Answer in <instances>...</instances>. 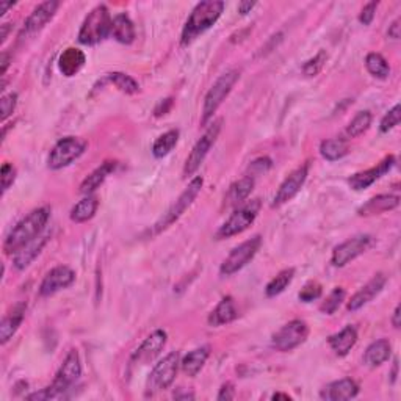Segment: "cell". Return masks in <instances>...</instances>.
Segmentation results:
<instances>
[{"label": "cell", "mask_w": 401, "mask_h": 401, "mask_svg": "<svg viewBox=\"0 0 401 401\" xmlns=\"http://www.w3.org/2000/svg\"><path fill=\"white\" fill-rule=\"evenodd\" d=\"M237 315L238 313L235 309L234 299H232V297H224L217 304L215 309L210 312L209 324L213 326V328H218V326H223V324H228L230 322H234Z\"/></svg>", "instance_id": "28"}, {"label": "cell", "mask_w": 401, "mask_h": 401, "mask_svg": "<svg viewBox=\"0 0 401 401\" xmlns=\"http://www.w3.org/2000/svg\"><path fill=\"white\" fill-rule=\"evenodd\" d=\"M373 244H375V238L368 234L349 238V240L343 242L334 248V251H332L331 263L334 267L342 268L345 265H348L349 262L357 259V257L362 255L363 253H367Z\"/></svg>", "instance_id": "13"}, {"label": "cell", "mask_w": 401, "mask_h": 401, "mask_svg": "<svg viewBox=\"0 0 401 401\" xmlns=\"http://www.w3.org/2000/svg\"><path fill=\"white\" fill-rule=\"evenodd\" d=\"M378 2H370L367 3L365 6H363L362 11H361V15H359V21L361 24L363 25H370L373 22V19H375V13H376V8H378Z\"/></svg>", "instance_id": "46"}, {"label": "cell", "mask_w": 401, "mask_h": 401, "mask_svg": "<svg viewBox=\"0 0 401 401\" xmlns=\"http://www.w3.org/2000/svg\"><path fill=\"white\" fill-rule=\"evenodd\" d=\"M86 141L79 136H65L50 150L47 165L50 169H63L71 165L86 150Z\"/></svg>", "instance_id": "9"}, {"label": "cell", "mask_w": 401, "mask_h": 401, "mask_svg": "<svg viewBox=\"0 0 401 401\" xmlns=\"http://www.w3.org/2000/svg\"><path fill=\"white\" fill-rule=\"evenodd\" d=\"M401 309H400V306H397L395 307V310H393V315H392V324H393V328H400V324H401V320H400V317H401Z\"/></svg>", "instance_id": "51"}, {"label": "cell", "mask_w": 401, "mask_h": 401, "mask_svg": "<svg viewBox=\"0 0 401 401\" xmlns=\"http://www.w3.org/2000/svg\"><path fill=\"white\" fill-rule=\"evenodd\" d=\"M47 240H49V234H42L40 237H36L33 242L25 244V246L19 251L17 254H15V259H13V263H15L16 269L27 268L30 263L41 254V251L44 246H46Z\"/></svg>", "instance_id": "25"}, {"label": "cell", "mask_w": 401, "mask_h": 401, "mask_svg": "<svg viewBox=\"0 0 401 401\" xmlns=\"http://www.w3.org/2000/svg\"><path fill=\"white\" fill-rule=\"evenodd\" d=\"M393 165H395V157L388 155V157H386L384 160L379 162L376 166L351 175V178L348 179V184L356 191L365 190V188H368L370 185H373L376 180L381 179L382 175L391 171V169L393 168Z\"/></svg>", "instance_id": "16"}, {"label": "cell", "mask_w": 401, "mask_h": 401, "mask_svg": "<svg viewBox=\"0 0 401 401\" xmlns=\"http://www.w3.org/2000/svg\"><path fill=\"white\" fill-rule=\"evenodd\" d=\"M25 306L24 303H19L13 310L6 313L2 320V324H0V342L5 345L6 342L13 338V336L16 334V331L19 329V326L24 322V315H25Z\"/></svg>", "instance_id": "27"}, {"label": "cell", "mask_w": 401, "mask_h": 401, "mask_svg": "<svg viewBox=\"0 0 401 401\" xmlns=\"http://www.w3.org/2000/svg\"><path fill=\"white\" fill-rule=\"evenodd\" d=\"M86 63V56L77 47H68L63 50V54L58 58V69L65 77H74L77 75L81 69H84Z\"/></svg>", "instance_id": "23"}, {"label": "cell", "mask_w": 401, "mask_h": 401, "mask_svg": "<svg viewBox=\"0 0 401 401\" xmlns=\"http://www.w3.org/2000/svg\"><path fill=\"white\" fill-rule=\"evenodd\" d=\"M254 184L255 180L251 175H244L240 180L234 182L230 185L228 196H226V200H228V205L232 207H238L243 203H246V199L249 198V194L254 190Z\"/></svg>", "instance_id": "31"}, {"label": "cell", "mask_w": 401, "mask_h": 401, "mask_svg": "<svg viewBox=\"0 0 401 401\" xmlns=\"http://www.w3.org/2000/svg\"><path fill=\"white\" fill-rule=\"evenodd\" d=\"M357 393H359V386H357V382L351 378H343L331 382V384L322 388L320 397L326 401H345L357 397Z\"/></svg>", "instance_id": "20"}, {"label": "cell", "mask_w": 401, "mask_h": 401, "mask_svg": "<svg viewBox=\"0 0 401 401\" xmlns=\"http://www.w3.org/2000/svg\"><path fill=\"white\" fill-rule=\"evenodd\" d=\"M209 356H210V347H200V348H196V349H193L188 353L184 359L180 361V367L182 370H184V373L187 376H190V378H194L200 370H203V367L205 365V362L207 359H209Z\"/></svg>", "instance_id": "30"}, {"label": "cell", "mask_w": 401, "mask_h": 401, "mask_svg": "<svg viewBox=\"0 0 401 401\" xmlns=\"http://www.w3.org/2000/svg\"><path fill=\"white\" fill-rule=\"evenodd\" d=\"M111 16L105 5H97L88 13L79 31V42L85 46H94L104 41L111 33Z\"/></svg>", "instance_id": "4"}, {"label": "cell", "mask_w": 401, "mask_h": 401, "mask_svg": "<svg viewBox=\"0 0 401 401\" xmlns=\"http://www.w3.org/2000/svg\"><path fill=\"white\" fill-rule=\"evenodd\" d=\"M254 6H255V2H246V0H244V2L238 3V13H240L242 16H244V15H248Z\"/></svg>", "instance_id": "50"}, {"label": "cell", "mask_w": 401, "mask_h": 401, "mask_svg": "<svg viewBox=\"0 0 401 401\" xmlns=\"http://www.w3.org/2000/svg\"><path fill=\"white\" fill-rule=\"evenodd\" d=\"M203 184H204V179L200 178V175H196V178L188 184V187L184 191H182L178 200H175V203L169 207L165 215L160 218V221H157L154 224V234H160L162 230L169 228V226L174 224L182 215H184L188 207L193 204V200L198 198V194L200 193V188H203Z\"/></svg>", "instance_id": "8"}, {"label": "cell", "mask_w": 401, "mask_h": 401, "mask_svg": "<svg viewBox=\"0 0 401 401\" xmlns=\"http://www.w3.org/2000/svg\"><path fill=\"white\" fill-rule=\"evenodd\" d=\"M80 376H81L80 356L77 353V349H71L68 353V356L65 357V361H63L60 370L56 372L52 384L46 388H42L41 392L29 395L27 398L29 400L63 398L65 397V392H68L69 388H71L75 382L79 381Z\"/></svg>", "instance_id": "3"}, {"label": "cell", "mask_w": 401, "mask_h": 401, "mask_svg": "<svg viewBox=\"0 0 401 401\" xmlns=\"http://www.w3.org/2000/svg\"><path fill=\"white\" fill-rule=\"evenodd\" d=\"M13 5H15V2H2V3H0V16H3L5 13L11 8Z\"/></svg>", "instance_id": "53"}, {"label": "cell", "mask_w": 401, "mask_h": 401, "mask_svg": "<svg viewBox=\"0 0 401 401\" xmlns=\"http://www.w3.org/2000/svg\"><path fill=\"white\" fill-rule=\"evenodd\" d=\"M74 281H75L74 269L66 265L55 267L44 276V279L40 285V294L41 297H52L56 292L71 287L74 284Z\"/></svg>", "instance_id": "15"}, {"label": "cell", "mask_w": 401, "mask_h": 401, "mask_svg": "<svg viewBox=\"0 0 401 401\" xmlns=\"http://www.w3.org/2000/svg\"><path fill=\"white\" fill-rule=\"evenodd\" d=\"M373 121V115L370 113L368 110H363L359 111L357 115L353 118V121H351L347 125V130H345V135L348 138H357L361 136L362 134H365V132L370 129V125H372Z\"/></svg>", "instance_id": "37"}, {"label": "cell", "mask_w": 401, "mask_h": 401, "mask_svg": "<svg viewBox=\"0 0 401 401\" xmlns=\"http://www.w3.org/2000/svg\"><path fill=\"white\" fill-rule=\"evenodd\" d=\"M221 124H223V119H217V121H213L212 125H209V129L205 130V134L199 138L196 144H194L190 155H188L185 160V166H184L185 178L196 173L198 168L203 165L207 154H209V150L217 141L219 132H221Z\"/></svg>", "instance_id": "12"}, {"label": "cell", "mask_w": 401, "mask_h": 401, "mask_svg": "<svg viewBox=\"0 0 401 401\" xmlns=\"http://www.w3.org/2000/svg\"><path fill=\"white\" fill-rule=\"evenodd\" d=\"M8 65H10V54L3 52L2 54V69H0V71H2V75H5L6 69H8Z\"/></svg>", "instance_id": "52"}, {"label": "cell", "mask_w": 401, "mask_h": 401, "mask_svg": "<svg viewBox=\"0 0 401 401\" xmlns=\"http://www.w3.org/2000/svg\"><path fill=\"white\" fill-rule=\"evenodd\" d=\"M180 365V356L178 351L166 354L163 359L155 363L152 372L149 373L146 382V395H155L157 392L166 391L173 384L175 376H178Z\"/></svg>", "instance_id": "6"}, {"label": "cell", "mask_w": 401, "mask_h": 401, "mask_svg": "<svg viewBox=\"0 0 401 401\" xmlns=\"http://www.w3.org/2000/svg\"><path fill=\"white\" fill-rule=\"evenodd\" d=\"M326 60H328V54H326V50H320L313 58L307 60L304 63L303 74L306 75V77H315V75L320 74V71L324 68Z\"/></svg>", "instance_id": "40"}, {"label": "cell", "mask_w": 401, "mask_h": 401, "mask_svg": "<svg viewBox=\"0 0 401 401\" xmlns=\"http://www.w3.org/2000/svg\"><path fill=\"white\" fill-rule=\"evenodd\" d=\"M293 278H294V268L282 269V272H279L272 281L268 282L265 287V294L268 298L278 297V294L285 292V288L292 284Z\"/></svg>", "instance_id": "34"}, {"label": "cell", "mask_w": 401, "mask_h": 401, "mask_svg": "<svg viewBox=\"0 0 401 401\" xmlns=\"http://www.w3.org/2000/svg\"><path fill=\"white\" fill-rule=\"evenodd\" d=\"M357 343V329L354 326H345L342 331L328 337V345L338 357L347 356Z\"/></svg>", "instance_id": "22"}, {"label": "cell", "mask_w": 401, "mask_h": 401, "mask_svg": "<svg viewBox=\"0 0 401 401\" xmlns=\"http://www.w3.org/2000/svg\"><path fill=\"white\" fill-rule=\"evenodd\" d=\"M349 152L348 141L345 138H331L320 144V154L328 162H336L343 159Z\"/></svg>", "instance_id": "33"}, {"label": "cell", "mask_w": 401, "mask_h": 401, "mask_svg": "<svg viewBox=\"0 0 401 401\" xmlns=\"http://www.w3.org/2000/svg\"><path fill=\"white\" fill-rule=\"evenodd\" d=\"M392 354V345L387 338H379L373 343H370L365 353H363V363L370 368H376L388 361Z\"/></svg>", "instance_id": "26"}, {"label": "cell", "mask_w": 401, "mask_h": 401, "mask_svg": "<svg viewBox=\"0 0 401 401\" xmlns=\"http://www.w3.org/2000/svg\"><path fill=\"white\" fill-rule=\"evenodd\" d=\"M269 168H272V160H269L268 157H260V159H257L251 163L249 165L251 174H248V175H251V178H255V175L267 173Z\"/></svg>", "instance_id": "45"}, {"label": "cell", "mask_w": 401, "mask_h": 401, "mask_svg": "<svg viewBox=\"0 0 401 401\" xmlns=\"http://www.w3.org/2000/svg\"><path fill=\"white\" fill-rule=\"evenodd\" d=\"M60 2H55V0H47V2H42L36 6V8L31 11V15L27 17V21L24 24V35H33L36 31L42 30L46 25L52 21V17L55 16L56 10H58Z\"/></svg>", "instance_id": "19"}, {"label": "cell", "mask_w": 401, "mask_h": 401, "mask_svg": "<svg viewBox=\"0 0 401 401\" xmlns=\"http://www.w3.org/2000/svg\"><path fill=\"white\" fill-rule=\"evenodd\" d=\"M307 175H309V163H304V165L298 166L294 171L288 174V178L282 182L278 193H276V196L273 199V204H272L273 209L290 203V200L297 196V194L301 191V188H303V185L306 184Z\"/></svg>", "instance_id": "14"}, {"label": "cell", "mask_w": 401, "mask_h": 401, "mask_svg": "<svg viewBox=\"0 0 401 401\" xmlns=\"http://www.w3.org/2000/svg\"><path fill=\"white\" fill-rule=\"evenodd\" d=\"M99 209V198L96 194H88L72 207L71 219L74 223H86L91 219Z\"/></svg>", "instance_id": "32"}, {"label": "cell", "mask_w": 401, "mask_h": 401, "mask_svg": "<svg viewBox=\"0 0 401 401\" xmlns=\"http://www.w3.org/2000/svg\"><path fill=\"white\" fill-rule=\"evenodd\" d=\"M173 107V99L168 97V99H163L162 102L155 107V116H162V115H166V113L171 110Z\"/></svg>", "instance_id": "48"}, {"label": "cell", "mask_w": 401, "mask_h": 401, "mask_svg": "<svg viewBox=\"0 0 401 401\" xmlns=\"http://www.w3.org/2000/svg\"><path fill=\"white\" fill-rule=\"evenodd\" d=\"M107 79H109L111 84L124 94H136L138 91H140V85H138V81L124 72H111L107 75Z\"/></svg>", "instance_id": "38"}, {"label": "cell", "mask_w": 401, "mask_h": 401, "mask_svg": "<svg viewBox=\"0 0 401 401\" xmlns=\"http://www.w3.org/2000/svg\"><path fill=\"white\" fill-rule=\"evenodd\" d=\"M118 166L116 162H104L102 165L97 166L96 169L91 174H88L85 180L80 184V193L81 194H94V191L97 190V188L104 184L105 179L109 178V175L115 171Z\"/></svg>", "instance_id": "24"}, {"label": "cell", "mask_w": 401, "mask_h": 401, "mask_svg": "<svg viewBox=\"0 0 401 401\" xmlns=\"http://www.w3.org/2000/svg\"><path fill=\"white\" fill-rule=\"evenodd\" d=\"M11 29V24H3L2 25V35H0V38H2V42H5V40H6V36H8V30Z\"/></svg>", "instance_id": "54"}, {"label": "cell", "mask_w": 401, "mask_h": 401, "mask_svg": "<svg viewBox=\"0 0 401 401\" xmlns=\"http://www.w3.org/2000/svg\"><path fill=\"white\" fill-rule=\"evenodd\" d=\"M17 104V94L16 93H10L5 94L2 97V102H0V110H2V121H6L11 115L13 111L16 109Z\"/></svg>", "instance_id": "43"}, {"label": "cell", "mask_w": 401, "mask_h": 401, "mask_svg": "<svg viewBox=\"0 0 401 401\" xmlns=\"http://www.w3.org/2000/svg\"><path fill=\"white\" fill-rule=\"evenodd\" d=\"M240 79V72L237 69H230V71L219 75L215 84L210 86V90L207 91L204 105H203V116H200V124H207L215 115L217 110L221 107V104L229 96L232 88Z\"/></svg>", "instance_id": "5"}, {"label": "cell", "mask_w": 401, "mask_h": 401, "mask_svg": "<svg viewBox=\"0 0 401 401\" xmlns=\"http://www.w3.org/2000/svg\"><path fill=\"white\" fill-rule=\"evenodd\" d=\"M365 68H367V71L376 79L386 80L388 75H391V66H388L387 60L381 54H376V52L368 54L365 58Z\"/></svg>", "instance_id": "36"}, {"label": "cell", "mask_w": 401, "mask_h": 401, "mask_svg": "<svg viewBox=\"0 0 401 401\" xmlns=\"http://www.w3.org/2000/svg\"><path fill=\"white\" fill-rule=\"evenodd\" d=\"M0 178H2V191L5 193L13 184H15L16 168L13 166L11 163H3L2 171H0Z\"/></svg>", "instance_id": "44"}, {"label": "cell", "mask_w": 401, "mask_h": 401, "mask_svg": "<svg viewBox=\"0 0 401 401\" xmlns=\"http://www.w3.org/2000/svg\"><path fill=\"white\" fill-rule=\"evenodd\" d=\"M224 11V2L221 0H205L194 6L191 15L188 16L187 22L182 30L180 44L182 46H188L191 44L199 35L204 31L212 29L217 21L221 17Z\"/></svg>", "instance_id": "2"}, {"label": "cell", "mask_w": 401, "mask_h": 401, "mask_svg": "<svg viewBox=\"0 0 401 401\" xmlns=\"http://www.w3.org/2000/svg\"><path fill=\"white\" fill-rule=\"evenodd\" d=\"M166 340L168 334L163 329H155L154 332H150L140 347L134 351L132 361L136 363H148L149 361H152L154 357L159 356L160 351L165 348Z\"/></svg>", "instance_id": "17"}, {"label": "cell", "mask_w": 401, "mask_h": 401, "mask_svg": "<svg viewBox=\"0 0 401 401\" xmlns=\"http://www.w3.org/2000/svg\"><path fill=\"white\" fill-rule=\"evenodd\" d=\"M50 218L49 207H40V209L31 210L27 217L22 218L13 230L5 238L3 242V253L6 255H15L21 251L25 244L33 242L36 237L42 234L46 229L47 221Z\"/></svg>", "instance_id": "1"}, {"label": "cell", "mask_w": 401, "mask_h": 401, "mask_svg": "<svg viewBox=\"0 0 401 401\" xmlns=\"http://www.w3.org/2000/svg\"><path fill=\"white\" fill-rule=\"evenodd\" d=\"M260 199L246 200V204H243L240 209H237L232 215L228 218L221 228L217 230V240H223V238H229L242 234L246 230L251 224L255 221L257 215L260 210Z\"/></svg>", "instance_id": "7"}, {"label": "cell", "mask_w": 401, "mask_h": 401, "mask_svg": "<svg viewBox=\"0 0 401 401\" xmlns=\"http://www.w3.org/2000/svg\"><path fill=\"white\" fill-rule=\"evenodd\" d=\"M178 141H179V130L175 129L168 130L166 134L160 135L152 146V154L155 159H163V157H166L175 148Z\"/></svg>", "instance_id": "35"}, {"label": "cell", "mask_w": 401, "mask_h": 401, "mask_svg": "<svg viewBox=\"0 0 401 401\" xmlns=\"http://www.w3.org/2000/svg\"><path fill=\"white\" fill-rule=\"evenodd\" d=\"M345 290L342 287H336L334 290H332L326 299L320 306V310H322L324 315H332V313H336L338 310V307L343 303L345 299Z\"/></svg>", "instance_id": "39"}, {"label": "cell", "mask_w": 401, "mask_h": 401, "mask_svg": "<svg viewBox=\"0 0 401 401\" xmlns=\"http://www.w3.org/2000/svg\"><path fill=\"white\" fill-rule=\"evenodd\" d=\"M400 119H401V107L400 104H397L393 107L392 110H388L384 118L381 119V124H379V130L382 134H387V132H391L392 129L397 127L400 124Z\"/></svg>", "instance_id": "41"}, {"label": "cell", "mask_w": 401, "mask_h": 401, "mask_svg": "<svg viewBox=\"0 0 401 401\" xmlns=\"http://www.w3.org/2000/svg\"><path fill=\"white\" fill-rule=\"evenodd\" d=\"M272 400H287V401H290L292 398L288 397L287 393H274L273 397H272Z\"/></svg>", "instance_id": "55"}, {"label": "cell", "mask_w": 401, "mask_h": 401, "mask_svg": "<svg viewBox=\"0 0 401 401\" xmlns=\"http://www.w3.org/2000/svg\"><path fill=\"white\" fill-rule=\"evenodd\" d=\"M400 205V198L397 194H378L372 199H368L365 204H363L357 213L361 217H375L381 215L384 212H391L393 209H397Z\"/></svg>", "instance_id": "21"}, {"label": "cell", "mask_w": 401, "mask_h": 401, "mask_svg": "<svg viewBox=\"0 0 401 401\" xmlns=\"http://www.w3.org/2000/svg\"><path fill=\"white\" fill-rule=\"evenodd\" d=\"M113 38L121 44H132L135 41V27L134 22L125 13H119L111 21V33Z\"/></svg>", "instance_id": "29"}, {"label": "cell", "mask_w": 401, "mask_h": 401, "mask_svg": "<svg viewBox=\"0 0 401 401\" xmlns=\"http://www.w3.org/2000/svg\"><path fill=\"white\" fill-rule=\"evenodd\" d=\"M322 285L318 284V282H309V284H306L303 287V290L299 292L298 298L303 301V303H312V301L318 299L322 297Z\"/></svg>", "instance_id": "42"}, {"label": "cell", "mask_w": 401, "mask_h": 401, "mask_svg": "<svg viewBox=\"0 0 401 401\" xmlns=\"http://www.w3.org/2000/svg\"><path fill=\"white\" fill-rule=\"evenodd\" d=\"M307 337H309L307 323L303 320H292V322L282 326L278 332H274L272 345L276 351L287 353V351H292L298 348L299 345H303L307 340Z\"/></svg>", "instance_id": "11"}, {"label": "cell", "mask_w": 401, "mask_h": 401, "mask_svg": "<svg viewBox=\"0 0 401 401\" xmlns=\"http://www.w3.org/2000/svg\"><path fill=\"white\" fill-rule=\"evenodd\" d=\"M387 279L382 273L373 276V278L370 279L359 292H356L353 297H351V299L347 304V309L349 312H356L362 309L363 306H367L370 301H373L376 297H378V294L382 292V288H384Z\"/></svg>", "instance_id": "18"}, {"label": "cell", "mask_w": 401, "mask_h": 401, "mask_svg": "<svg viewBox=\"0 0 401 401\" xmlns=\"http://www.w3.org/2000/svg\"><path fill=\"white\" fill-rule=\"evenodd\" d=\"M262 246V237L255 235L249 240L238 244L230 251L229 255L223 260L221 267H219V274L221 276H232L237 272H240L248 263L254 259L255 254L259 253Z\"/></svg>", "instance_id": "10"}, {"label": "cell", "mask_w": 401, "mask_h": 401, "mask_svg": "<svg viewBox=\"0 0 401 401\" xmlns=\"http://www.w3.org/2000/svg\"><path fill=\"white\" fill-rule=\"evenodd\" d=\"M235 398V391H234V386L230 384V382H226V384L221 386L219 388V393L217 400L218 401H229V400H234Z\"/></svg>", "instance_id": "47"}, {"label": "cell", "mask_w": 401, "mask_h": 401, "mask_svg": "<svg viewBox=\"0 0 401 401\" xmlns=\"http://www.w3.org/2000/svg\"><path fill=\"white\" fill-rule=\"evenodd\" d=\"M387 35H388V38H392V40H400V36H401L400 19H395V21L391 25H388Z\"/></svg>", "instance_id": "49"}]
</instances>
